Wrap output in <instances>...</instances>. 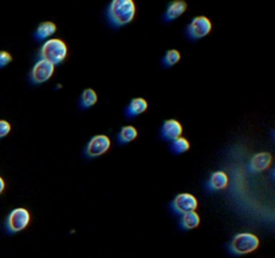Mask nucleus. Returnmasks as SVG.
I'll return each instance as SVG.
<instances>
[{
    "instance_id": "obj_15",
    "label": "nucleus",
    "mask_w": 275,
    "mask_h": 258,
    "mask_svg": "<svg viewBox=\"0 0 275 258\" xmlns=\"http://www.w3.org/2000/svg\"><path fill=\"white\" fill-rule=\"evenodd\" d=\"M56 26L52 22H43L38 26L37 31H35V38L38 41H46L51 37L52 34H55Z\"/></svg>"
},
{
    "instance_id": "obj_19",
    "label": "nucleus",
    "mask_w": 275,
    "mask_h": 258,
    "mask_svg": "<svg viewBox=\"0 0 275 258\" xmlns=\"http://www.w3.org/2000/svg\"><path fill=\"white\" fill-rule=\"evenodd\" d=\"M182 56L178 50H168L163 58V64L165 67H172L180 61Z\"/></svg>"
},
{
    "instance_id": "obj_1",
    "label": "nucleus",
    "mask_w": 275,
    "mask_h": 258,
    "mask_svg": "<svg viewBox=\"0 0 275 258\" xmlns=\"http://www.w3.org/2000/svg\"><path fill=\"white\" fill-rule=\"evenodd\" d=\"M109 22L114 27L129 24L136 15V4L133 0H113L106 9Z\"/></svg>"
},
{
    "instance_id": "obj_20",
    "label": "nucleus",
    "mask_w": 275,
    "mask_h": 258,
    "mask_svg": "<svg viewBox=\"0 0 275 258\" xmlns=\"http://www.w3.org/2000/svg\"><path fill=\"white\" fill-rule=\"evenodd\" d=\"M12 61V57L7 51H0V67H4Z\"/></svg>"
},
{
    "instance_id": "obj_3",
    "label": "nucleus",
    "mask_w": 275,
    "mask_h": 258,
    "mask_svg": "<svg viewBox=\"0 0 275 258\" xmlns=\"http://www.w3.org/2000/svg\"><path fill=\"white\" fill-rule=\"evenodd\" d=\"M259 246V240L257 235L251 233H240L233 237L232 242L229 245V249L233 254L242 256V254H248L258 249Z\"/></svg>"
},
{
    "instance_id": "obj_18",
    "label": "nucleus",
    "mask_w": 275,
    "mask_h": 258,
    "mask_svg": "<svg viewBox=\"0 0 275 258\" xmlns=\"http://www.w3.org/2000/svg\"><path fill=\"white\" fill-rule=\"evenodd\" d=\"M188 149H189V141L184 137L176 138L171 144V151L176 155H182V153L186 152Z\"/></svg>"
},
{
    "instance_id": "obj_22",
    "label": "nucleus",
    "mask_w": 275,
    "mask_h": 258,
    "mask_svg": "<svg viewBox=\"0 0 275 258\" xmlns=\"http://www.w3.org/2000/svg\"><path fill=\"white\" fill-rule=\"evenodd\" d=\"M3 190H4V180L0 178V194L3 193Z\"/></svg>"
},
{
    "instance_id": "obj_12",
    "label": "nucleus",
    "mask_w": 275,
    "mask_h": 258,
    "mask_svg": "<svg viewBox=\"0 0 275 258\" xmlns=\"http://www.w3.org/2000/svg\"><path fill=\"white\" fill-rule=\"evenodd\" d=\"M229 185V176L223 171H215L208 180V189L212 191H220Z\"/></svg>"
},
{
    "instance_id": "obj_17",
    "label": "nucleus",
    "mask_w": 275,
    "mask_h": 258,
    "mask_svg": "<svg viewBox=\"0 0 275 258\" xmlns=\"http://www.w3.org/2000/svg\"><path fill=\"white\" fill-rule=\"evenodd\" d=\"M97 93L94 92L93 89H86L81 94L80 106L82 109H89V108H92V106L97 104Z\"/></svg>"
},
{
    "instance_id": "obj_16",
    "label": "nucleus",
    "mask_w": 275,
    "mask_h": 258,
    "mask_svg": "<svg viewBox=\"0 0 275 258\" xmlns=\"http://www.w3.org/2000/svg\"><path fill=\"white\" fill-rule=\"evenodd\" d=\"M137 129L132 125H128V127H124L121 128V130L117 134V138H118V143L120 144H129L132 143L133 140H136L137 137Z\"/></svg>"
},
{
    "instance_id": "obj_21",
    "label": "nucleus",
    "mask_w": 275,
    "mask_h": 258,
    "mask_svg": "<svg viewBox=\"0 0 275 258\" xmlns=\"http://www.w3.org/2000/svg\"><path fill=\"white\" fill-rule=\"evenodd\" d=\"M9 130H11L9 123H7L4 120H0V138L5 137L9 133Z\"/></svg>"
},
{
    "instance_id": "obj_13",
    "label": "nucleus",
    "mask_w": 275,
    "mask_h": 258,
    "mask_svg": "<svg viewBox=\"0 0 275 258\" xmlns=\"http://www.w3.org/2000/svg\"><path fill=\"white\" fill-rule=\"evenodd\" d=\"M148 109V102L144 98H135L129 102V105L126 106L125 113L128 117H136L140 116L141 113H144Z\"/></svg>"
},
{
    "instance_id": "obj_2",
    "label": "nucleus",
    "mask_w": 275,
    "mask_h": 258,
    "mask_svg": "<svg viewBox=\"0 0 275 258\" xmlns=\"http://www.w3.org/2000/svg\"><path fill=\"white\" fill-rule=\"evenodd\" d=\"M41 60L48 61L54 66L62 64L67 56V46L61 39H47L39 51Z\"/></svg>"
},
{
    "instance_id": "obj_4",
    "label": "nucleus",
    "mask_w": 275,
    "mask_h": 258,
    "mask_svg": "<svg viewBox=\"0 0 275 258\" xmlns=\"http://www.w3.org/2000/svg\"><path fill=\"white\" fill-rule=\"evenodd\" d=\"M55 66L48 62V61L39 60L37 64H34L31 73H30V81L35 85H41V83L47 82L48 79L51 78L54 74Z\"/></svg>"
},
{
    "instance_id": "obj_14",
    "label": "nucleus",
    "mask_w": 275,
    "mask_h": 258,
    "mask_svg": "<svg viewBox=\"0 0 275 258\" xmlns=\"http://www.w3.org/2000/svg\"><path fill=\"white\" fill-rule=\"evenodd\" d=\"M200 223V217L197 215L196 211H189L183 214L182 218H180V226L184 230H192V229H196Z\"/></svg>"
},
{
    "instance_id": "obj_5",
    "label": "nucleus",
    "mask_w": 275,
    "mask_h": 258,
    "mask_svg": "<svg viewBox=\"0 0 275 258\" xmlns=\"http://www.w3.org/2000/svg\"><path fill=\"white\" fill-rule=\"evenodd\" d=\"M30 223V212L26 208H15L7 218V229L9 233H18L24 230Z\"/></svg>"
},
{
    "instance_id": "obj_8",
    "label": "nucleus",
    "mask_w": 275,
    "mask_h": 258,
    "mask_svg": "<svg viewBox=\"0 0 275 258\" xmlns=\"http://www.w3.org/2000/svg\"><path fill=\"white\" fill-rule=\"evenodd\" d=\"M171 207L176 214L183 215L185 212L195 211L196 207H197V199L191 194H179L178 196L173 199L172 203H171Z\"/></svg>"
},
{
    "instance_id": "obj_6",
    "label": "nucleus",
    "mask_w": 275,
    "mask_h": 258,
    "mask_svg": "<svg viewBox=\"0 0 275 258\" xmlns=\"http://www.w3.org/2000/svg\"><path fill=\"white\" fill-rule=\"evenodd\" d=\"M211 30H212V24L210 19L205 16H196L192 19V22L186 28V32L191 39H200L207 37Z\"/></svg>"
},
{
    "instance_id": "obj_10",
    "label": "nucleus",
    "mask_w": 275,
    "mask_h": 258,
    "mask_svg": "<svg viewBox=\"0 0 275 258\" xmlns=\"http://www.w3.org/2000/svg\"><path fill=\"white\" fill-rule=\"evenodd\" d=\"M271 160H273V157L269 152L257 153L250 161V170L252 172H262V171L267 170L270 167Z\"/></svg>"
},
{
    "instance_id": "obj_11",
    "label": "nucleus",
    "mask_w": 275,
    "mask_h": 258,
    "mask_svg": "<svg viewBox=\"0 0 275 258\" xmlns=\"http://www.w3.org/2000/svg\"><path fill=\"white\" fill-rule=\"evenodd\" d=\"M185 11H186L185 1H182V0L172 1V3L168 5L167 11H165L164 20H165V22H172V20H175V19H178L179 16H182Z\"/></svg>"
},
{
    "instance_id": "obj_7",
    "label": "nucleus",
    "mask_w": 275,
    "mask_h": 258,
    "mask_svg": "<svg viewBox=\"0 0 275 258\" xmlns=\"http://www.w3.org/2000/svg\"><path fill=\"white\" fill-rule=\"evenodd\" d=\"M110 148V138L105 134H97L90 140L86 148H85V155L90 159L98 157L107 152V149Z\"/></svg>"
},
{
    "instance_id": "obj_9",
    "label": "nucleus",
    "mask_w": 275,
    "mask_h": 258,
    "mask_svg": "<svg viewBox=\"0 0 275 258\" xmlns=\"http://www.w3.org/2000/svg\"><path fill=\"white\" fill-rule=\"evenodd\" d=\"M183 127L178 120H167L161 127V137L167 141H173L182 137Z\"/></svg>"
}]
</instances>
